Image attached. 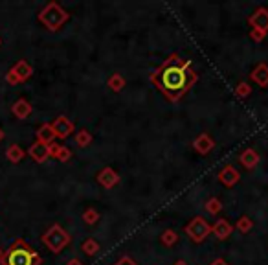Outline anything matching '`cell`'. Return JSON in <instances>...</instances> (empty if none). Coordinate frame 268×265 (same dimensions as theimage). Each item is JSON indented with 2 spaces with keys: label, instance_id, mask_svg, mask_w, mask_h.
I'll return each mask as SVG.
<instances>
[{
  "label": "cell",
  "instance_id": "e0dca14e",
  "mask_svg": "<svg viewBox=\"0 0 268 265\" xmlns=\"http://www.w3.org/2000/svg\"><path fill=\"white\" fill-rule=\"evenodd\" d=\"M239 160H241V164L246 169H255L257 168V164H259V155H257L255 149H252V147H246V149L241 153Z\"/></svg>",
  "mask_w": 268,
  "mask_h": 265
},
{
  "label": "cell",
  "instance_id": "4fadbf2b",
  "mask_svg": "<svg viewBox=\"0 0 268 265\" xmlns=\"http://www.w3.org/2000/svg\"><path fill=\"white\" fill-rule=\"evenodd\" d=\"M211 232L215 234V238L217 239H220V241H224V239H228L230 236L233 234V225L230 223V221H226V219H217L215 221V225L211 226Z\"/></svg>",
  "mask_w": 268,
  "mask_h": 265
},
{
  "label": "cell",
  "instance_id": "603a6c76",
  "mask_svg": "<svg viewBox=\"0 0 268 265\" xmlns=\"http://www.w3.org/2000/svg\"><path fill=\"white\" fill-rule=\"evenodd\" d=\"M74 140L79 147H88L92 144V132L87 131V129H79V131L75 132Z\"/></svg>",
  "mask_w": 268,
  "mask_h": 265
},
{
  "label": "cell",
  "instance_id": "f546056e",
  "mask_svg": "<svg viewBox=\"0 0 268 265\" xmlns=\"http://www.w3.org/2000/svg\"><path fill=\"white\" fill-rule=\"evenodd\" d=\"M6 81H8L9 85H18V80H17V75L13 74V72L9 70L8 74H6Z\"/></svg>",
  "mask_w": 268,
  "mask_h": 265
},
{
  "label": "cell",
  "instance_id": "d6986e66",
  "mask_svg": "<svg viewBox=\"0 0 268 265\" xmlns=\"http://www.w3.org/2000/svg\"><path fill=\"white\" fill-rule=\"evenodd\" d=\"M125 85H127V81H125V78L119 74V72H114V74L107 80V87H109L112 92H121L125 88Z\"/></svg>",
  "mask_w": 268,
  "mask_h": 265
},
{
  "label": "cell",
  "instance_id": "2e32d148",
  "mask_svg": "<svg viewBox=\"0 0 268 265\" xmlns=\"http://www.w3.org/2000/svg\"><path fill=\"white\" fill-rule=\"evenodd\" d=\"M50 157H53V159L59 160V162H68V160L72 159V151L70 147L63 146V144L52 142V144H50Z\"/></svg>",
  "mask_w": 268,
  "mask_h": 265
},
{
  "label": "cell",
  "instance_id": "836d02e7",
  "mask_svg": "<svg viewBox=\"0 0 268 265\" xmlns=\"http://www.w3.org/2000/svg\"><path fill=\"white\" fill-rule=\"evenodd\" d=\"M4 140V131H2V129H0V142Z\"/></svg>",
  "mask_w": 268,
  "mask_h": 265
},
{
  "label": "cell",
  "instance_id": "ba28073f",
  "mask_svg": "<svg viewBox=\"0 0 268 265\" xmlns=\"http://www.w3.org/2000/svg\"><path fill=\"white\" fill-rule=\"evenodd\" d=\"M97 182L103 186V188H107V190H110V188H114L116 184L119 182V175L118 172H116L114 168H110V166H107V168H103L101 172L97 173Z\"/></svg>",
  "mask_w": 268,
  "mask_h": 265
},
{
  "label": "cell",
  "instance_id": "83f0119b",
  "mask_svg": "<svg viewBox=\"0 0 268 265\" xmlns=\"http://www.w3.org/2000/svg\"><path fill=\"white\" fill-rule=\"evenodd\" d=\"M264 33H261V31H257V30H250V39L252 41H255V43H263V39H264Z\"/></svg>",
  "mask_w": 268,
  "mask_h": 265
},
{
  "label": "cell",
  "instance_id": "7c38bea8",
  "mask_svg": "<svg viewBox=\"0 0 268 265\" xmlns=\"http://www.w3.org/2000/svg\"><path fill=\"white\" fill-rule=\"evenodd\" d=\"M9 70L17 75L18 83H24V81H28L31 75H33V66H31L28 61H24V59H20V61L15 63V65L9 68Z\"/></svg>",
  "mask_w": 268,
  "mask_h": 265
},
{
  "label": "cell",
  "instance_id": "d590c367",
  "mask_svg": "<svg viewBox=\"0 0 268 265\" xmlns=\"http://www.w3.org/2000/svg\"><path fill=\"white\" fill-rule=\"evenodd\" d=\"M0 44H2V41H0Z\"/></svg>",
  "mask_w": 268,
  "mask_h": 265
},
{
  "label": "cell",
  "instance_id": "d4e9b609",
  "mask_svg": "<svg viewBox=\"0 0 268 265\" xmlns=\"http://www.w3.org/2000/svg\"><path fill=\"white\" fill-rule=\"evenodd\" d=\"M160 241H162V245H166V247H173L176 241H178V234H176L175 230L167 229L162 232V236H160Z\"/></svg>",
  "mask_w": 268,
  "mask_h": 265
},
{
  "label": "cell",
  "instance_id": "44dd1931",
  "mask_svg": "<svg viewBox=\"0 0 268 265\" xmlns=\"http://www.w3.org/2000/svg\"><path fill=\"white\" fill-rule=\"evenodd\" d=\"M252 229H254V221H252L250 216H241L235 223V226H233V230H239L241 234H248Z\"/></svg>",
  "mask_w": 268,
  "mask_h": 265
},
{
  "label": "cell",
  "instance_id": "30bf717a",
  "mask_svg": "<svg viewBox=\"0 0 268 265\" xmlns=\"http://www.w3.org/2000/svg\"><path fill=\"white\" fill-rule=\"evenodd\" d=\"M28 155H30L37 164H43L50 159V146H46L43 142H33L30 146V149H28Z\"/></svg>",
  "mask_w": 268,
  "mask_h": 265
},
{
  "label": "cell",
  "instance_id": "5bb4252c",
  "mask_svg": "<svg viewBox=\"0 0 268 265\" xmlns=\"http://www.w3.org/2000/svg\"><path fill=\"white\" fill-rule=\"evenodd\" d=\"M250 80L254 81L257 87H268V65L266 63H259L254 70L250 72Z\"/></svg>",
  "mask_w": 268,
  "mask_h": 265
},
{
  "label": "cell",
  "instance_id": "d6a6232c",
  "mask_svg": "<svg viewBox=\"0 0 268 265\" xmlns=\"http://www.w3.org/2000/svg\"><path fill=\"white\" fill-rule=\"evenodd\" d=\"M173 265H188V263H185V261H182V260H178V261H175Z\"/></svg>",
  "mask_w": 268,
  "mask_h": 265
},
{
  "label": "cell",
  "instance_id": "8fae6325",
  "mask_svg": "<svg viewBox=\"0 0 268 265\" xmlns=\"http://www.w3.org/2000/svg\"><path fill=\"white\" fill-rule=\"evenodd\" d=\"M193 147L197 153L200 155H210L211 151L215 149V140L208 135V132H202V135H198L197 138L193 140Z\"/></svg>",
  "mask_w": 268,
  "mask_h": 265
},
{
  "label": "cell",
  "instance_id": "9a60e30c",
  "mask_svg": "<svg viewBox=\"0 0 268 265\" xmlns=\"http://www.w3.org/2000/svg\"><path fill=\"white\" fill-rule=\"evenodd\" d=\"M31 110H33V107H31V103L28 102V100H24V98H18L17 102L11 105V112H13V116L18 120H26L28 116L31 115Z\"/></svg>",
  "mask_w": 268,
  "mask_h": 265
},
{
  "label": "cell",
  "instance_id": "5b68a950",
  "mask_svg": "<svg viewBox=\"0 0 268 265\" xmlns=\"http://www.w3.org/2000/svg\"><path fill=\"white\" fill-rule=\"evenodd\" d=\"M185 234L195 243H202L211 234V223L202 216H197L185 225Z\"/></svg>",
  "mask_w": 268,
  "mask_h": 265
},
{
  "label": "cell",
  "instance_id": "4dcf8cb0",
  "mask_svg": "<svg viewBox=\"0 0 268 265\" xmlns=\"http://www.w3.org/2000/svg\"><path fill=\"white\" fill-rule=\"evenodd\" d=\"M210 265H230V263H228V261L224 260V258H217V260H213V261H211Z\"/></svg>",
  "mask_w": 268,
  "mask_h": 265
},
{
  "label": "cell",
  "instance_id": "ffe728a7",
  "mask_svg": "<svg viewBox=\"0 0 268 265\" xmlns=\"http://www.w3.org/2000/svg\"><path fill=\"white\" fill-rule=\"evenodd\" d=\"M24 157H26V153H24V149H22L18 144H11V146L6 149V159H8L9 162L18 164Z\"/></svg>",
  "mask_w": 268,
  "mask_h": 265
},
{
  "label": "cell",
  "instance_id": "ac0fdd59",
  "mask_svg": "<svg viewBox=\"0 0 268 265\" xmlns=\"http://www.w3.org/2000/svg\"><path fill=\"white\" fill-rule=\"evenodd\" d=\"M53 140H55V132H53L50 124H43L39 129H37V142H43V144L50 146Z\"/></svg>",
  "mask_w": 268,
  "mask_h": 265
},
{
  "label": "cell",
  "instance_id": "7a4b0ae2",
  "mask_svg": "<svg viewBox=\"0 0 268 265\" xmlns=\"http://www.w3.org/2000/svg\"><path fill=\"white\" fill-rule=\"evenodd\" d=\"M43 258L39 256V252L28 245L24 239H17L11 247L6 251L2 265H40Z\"/></svg>",
  "mask_w": 268,
  "mask_h": 265
},
{
  "label": "cell",
  "instance_id": "277c9868",
  "mask_svg": "<svg viewBox=\"0 0 268 265\" xmlns=\"http://www.w3.org/2000/svg\"><path fill=\"white\" fill-rule=\"evenodd\" d=\"M70 241H72L70 234H68L61 225H52L43 234V243L53 254H59V252L65 251V249L70 245Z\"/></svg>",
  "mask_w": 268,
  "mask_h": 265
},
{
  "label": "cell",
  "instance_id": "1f68e13d",
  "mask_svg": "<svg viewBox=\"0 0 268 265\" xmlns=\"http://www.w3.org/2000/svg\"><path fill=\"white\" fill-rule=\"evenodd\" d=\"M65 265H85V263H83V261L77 260V258H72V260H68Z\"/></svg>",
  "mask_w": 268,
  "mask_h": 265
},
{
  "label": "cell",
  "instance_id": "cb8c5ba5",
  "mask_svg": "<svg viewBox=\"0 0 268 265\" xmlns=\"http://www.w3.org/2000/svg\"><path fill=\"white\" fill-rule=\"evenodd\" d=\"M204 208H206V212L210 214V216H217V214L222 212V201H220L219 197H211L206 201Z\"/></svg>",
  "mask_w": 268,
  "mask_h": 265
},
{
  "label": "cell",
  "instance_id": "6da1fadb",
  "mask_svg": "<svg viewBox=\"0 0 268 265\" xmlns=\"http://www.w3.org/2000/svg\"><path fill=\"white\" fill-rule=\"evenodd\" d=\"M197 81L198 74L193 70L191 63L182 55H178V53L169 55L151 74V83L158 88V92L171 103L182 100L193 88Z\"/></svg>",
  "mask_w": 268,
  "mask_h": 265
},
{
  "label": "cell",
  "instance_id": "f1b7e54d",
  "mask_svg": "<svg viewBox=\"0 0 268 265\" xmlns=\"http://www.w3.org/2000/svg\"><path fill=\"white\" fill-rule=\"evenodd\" d=\"M114 265H138V263H136L134 260H132L131 256H121L118 261H116Z\"/></svg>",
  "mask_w": 268,
  "mask_h": 265
},
{
  "label": "cell",
  "instance_id": "4316f807",
  "mask_svg": "<svg viewBox=\"0 0 268 265\" xmlns=\"http://www.w3.org/2000/svg\"><path fill=\"white\" fill-rule=\"evenodd\" d=\"M235 94H237L239 98H248L252 94V87L246 81H241V83L235 87Z\"/></svg>",
  "mask_w": 268,
  "mask_h": 265
},
{
  "label": "cell",
  "instance_id": "7402d4cb",
  "mask_svg": "<svg viewBox=\"0 0 268 265\" xmlns=\"http://www.w3.org/2000/svg\"><path fill=\"white\" fill-rule=\"evenodd\" d=\"M99 249H101V247H99V243H97L94 238H87L83 241V245H81V251H83L85 254H87V256H90V258L96 256L97 252H99Z\"/></svg>",
  "mask_w": 268,
  "mask_h": 265
},
{
  "label": "cell",
  "instance_id": "484cf974",
  "mask_svg": "<svg viewBox=\"0 0 268 265\" xmlns=\"http://www.w3.org/2000/svg\"><path fill=\"white\" fill-rule=\"evenodd\" d=\"M83 221H85V225H88V226H92V225H96L97 221H99V212H97L96 208H87L83 212Z\"/></svg>",
  "mask_w": 268,
  "mask_h": 265
},
{
  "label": "cell",
  "instance_id": "e575fe53",
  "mask_svg": "<svg viewBox=\"0 0 268 265\" xmlns=\"http://www.w3.org/2000/svg\"><path fill=\"white\" fill-rule=\"evenodd\" d=\"M4 260V254H2V251H0V261Z\"/></svg>",
  "mask_w": 268,
  "mask_h": 265
},
{
  "label": "cell",
  "instance_id": "3957f363",
  "mask_svg": "<svg viewBox=\"0 0 268 265\" xmlns=\"http://www.w3.org/2000/svg\"><path fill=\"white\" fill-rule=\"evenodd\" d=\"M68 17H70L68 11L63 9L57 2H50V4H46L39 13V21L43 22L50 31H57L59 28L68 21Z\"/></svg>",
  "mask_w": 268,
  "mask_h": 265
},
{
  "label": "cell",
  "instance_id": "9c48e42d",
  "mask_svg": "<svg viewBox=\"0 0 268 265\" xmlns=\"http://www.w3.org/2000/svg\"><path fill=\"white\" fill-rule=\"evenodd\" d=\"M217 179H219L220 184L226 186V188H233V186L241 181V175H239V172L233 168V166H226V168H222L219 172Z\"/></svg>",
  "mask_w": 268,
  "mask_h": 265
},
{
  "label": "cell",
  "instance_id": "52a82bcc",
  "mask_svg": "<svg viewBox=\"0 0 268 265\" xmlns=\"http://www.w3.org/2000/svg\"><path fill=\"white\" fill-rule=\"evenodd\" d=\"M248 24H250L252 30H257L266 35L268 33V9L264 8V6L257 8L254 13L248 17Z\"/></svg>",
  "mask_w": 268,
  "mask_h": 265
},
{
  "label": "cell",
  "instance_id": "8992f818",
  "mask_svg": "<svg viewBox=\"0 0 268 265\" xmlns=\"http://www.w3.org/2000/svg\"><path fill=\"white\" fill-rule=\"evenodd\" d=\"M52 129H53V132H55V138H61V140H65V138H68L72 135V132L75 131V127H74V122H72L68 116H65V115H61V116H57V118L53 120L52 124Z\"/></svg>",
  "mask_w": 268,
  "mask_h": 265
}]
</instances>
